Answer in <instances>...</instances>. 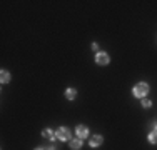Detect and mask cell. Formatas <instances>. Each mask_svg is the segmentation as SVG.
<instances>
[{
    "mask_svg": "<svg viewBox=\"0 0 157 150\" xmlns=\"http://www.w3.org/2000/svg\"><path fill=\"white\" fill-rule=\"evenodd\" d=\"M147 92H149V85L147 84H144V82H141V84H137L134 87V90H132V94H134V97H145L147 95Z\"/></svg>",
    "mask_w": 157,
    "mask_h": 150,
    "instance_id": "6da1fadb",
    "label": "cell"
},
{
    "mask_svg": "<svg viewBox=\"0 0 157 150\" xmlns=\"http://www.w3.org/2000/svg\"><path fill=\"white\" fill-rule=\"evenodd\" d=\"M55 137L59 138V140H62V142H67V140H70V130L65 128V127H60L59 130L55 132Z\"/></svg>",
    "mask_w": 157,
    "mask_h": 150,
    "instance_id": "7a4b0ae2",
    "label": "cell"
},
{
    "mask_svg": "<svg viewBox=\"0 0 157 150\" xmlns=\"http://www.w3.org/2000/svg\"><path fill=\"white\" fill-rule=\"evenodd\" d=\"M109 55H107L105 52H99L97 55H95V62L99 63V65H105V63H109Z\"/></svg>",
    "mask_w": 157,
    "mask_h": 150,
    "instance_id": "3957f363",
    "label": "cell"
},
{
    "mask_svg": "<svg viewBox=\"0 0 157 150\" xmlns=\"http://www.w3.org/2000/svg\"><path fill=\"white\" fill-rule=\"evenodd\" d=\"M89 135V128L85 127V125H78L77 127V137L78 138H85Z\"/></svg>",
    "mask_w": 157,
    "mask_h": 150,
    "instance_id": "277c9868",
    "label": "cell"
},
{
    "mask_svg": "<svg viewBox=\"0 0 157 150\" xmlns=\"http://www.w3.org/2000/svg\"><path fill=\"white\" fill-rule=\"evenodd\" d=\"M70 148H72V150H80V148H82V138L70 140Z\"/></svg>",
    "mask_w": 157,
    "mask_h": 150,
    "instance_id": "5b68a950",
    "label": "cell"
},
{
    "mask_svg": "<svg viewBox=\"0 0 157 150\" xmlns=\"http://www.w3.org/2000/svg\"><path fill=\"white\" fill-rule=\"evenodd\" d=\"M102 140H104V138H102L100 135H95V137H92V138H90V147H99V145L102 144Z\"/></svg>",
    "mask_w": 157,
    "mask_h": 150,
    "instance_id": "8992f818",
    "label": "cell"
},
{
    "mask_svg": "<svg viewBox=\"0 0 157 150\" xmlns=\"http://www.w3.org/2000/svg\"><path fill=\"white\" fill-rule=\"evenodd\" d=\"M42 135H44L45 138H50V140L55 138V134H53V130H50V128H45V130L42 132Z\"/></svg>",
    "mask_w": 157,
    "mask_h": 150,
    "instance_id": "52a82bcc",
    "label": "cell"
},
{
    "mask_svg": "<svg viewBox=\"0 0 157 150\" xmlns=\"http://www.w3.org/2000/svg\"><path fill=\"white\" fill-rule=\"evenodd\" d=\"M0 80H2V84H9V80H10V73L7 72V70H2V75H0Z\"/></svg>",
    "mask_w": 157,
    "mask_h": 150,
    "instance_id": "ba28073f",
    "label": "cell"
},
{
    "mask_svg": "<svg viewBox=\"0 0 157 150\" xmlns=\"http://www.w3.org/2000/svg\"><path fill=\"white\" fill-rule=\"evenodd\" d=\"M75 95H77V90H75V88H69V90L65 92V97L69 98V100H74V98H75Z\"/></svg>",
    "mask_w": 157,
    "mask_h": 150,
    "instance_id": "9c48e42d",
    "label": "cell"
},
{
    "mask_svg": "<svg viewBox=\"0 0 157 150\" xmlns=\"http://www.w3.org/2000/svg\"><path fill=\"white\" fill-rule=\"evenodd\" d=\"M149 142H151V144H157V128H154V130L149 134Z\"/></svg>",
    "mask_w": 157,
    "mask_h": 150,
    "instance_id": "30bf717a",
    "label": "cell"
},
{
    "mask_svg": "<svg viewBox=\"0 0 157 150\" xmlns=\"http://www.w3.org/2000/svg\"><path fill=\"white\" fill-rule=\"evenodd\" d=\"M151 105H152V103H151V100H147V98H142V107H144V109H149Z\"/></svg>",
    "mask_w": 157,
    "mask_h": 150,
    "instance_id": "8fae6325",
    "label": "cell"
},
{
    "mask_svg": "<svg viewBox=\"0 0 157 150\" xmlns=\"http://www.w3.org/2000/svg\"><path fill=\"white\" fill-rule=\"evenodd\" d=\"M47 150H57V148H55V147H49Z\"/></svg>",
    "mask_w": 157,
    "mask_h": 150,
    "instance_id": "7c38bea8",
    "label": "cell"
},
{
    "mask_svg": "<svg viewBox=\"0 0 157 150\" xmlns=\"http://www.w3.org/2000/svg\"><path fill=\"white\" fill-rule=\"evenodd\" d=\"M35 150H44V148H35Z\"/></svg>",
    "mask_w": 157,
    "mask_h": 150,
    "instance_id": "4fadbf2b",
    "label": "cell"
}]
</instances>
